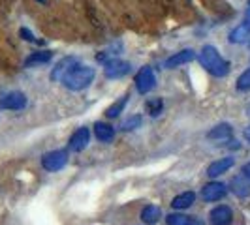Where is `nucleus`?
<instances>
[{"label": "nucleus", "mask_w": 250, "mask_h": 225, "mask_svg": "<svg viewBox=\"0 0 250 225\" xmlns=\"http://www.w3.org/2000/svg\"><path fill=\"white\" fill-rule=\"evenodd\" d=\"M75 62H77V60H75V58H72V56H66V58H62L61 62L55 66V70L51 72V79H53V81H62V77L66 75V72H68V70H70Z\"/></svg>", "instance_id": "2eb2a0df"}, {"label": "nucleus", "mask_w": 250, "mask_h": 225, "mask_svg": "<svg viewBox=\"0 0 250 225\" xmlns=\"http://www.w3.org/2000/svg\"><path fill=\"white\" fill-rule=\"evenodd\" d=\"M156 87V75L152 72V68L145 66L141 68L136 75V88L139 94H149L152 88Z\"/></svg>", "instance_id": "20e7f679"}, {"label": "nucleus", "mask_w": 250, "mask_h": 225, "mask_svg": "<svg viewBox=\"0 0 250 225\" xmlns=\"http://www.w3.org/2000/svg\"><path fill=\"white\" fill-rule=\"evenodd\" d=\"M200 62L201 66L214 77H226L229 74V64L226 62L224 58L220 56V53L216 51L213 45H205L200 53Z\"/></svg>", "instance_id": "f03ea898"}, {"label": "nucleus", "mask_w": 250, "mask_h": 225, "mask_svg": "<svg viewBox=\"0 0 250 225\" xmlns=\"http://www.w3.org/2000/svg\"><path fill=\"white\" fill-rule=\"evenodd\" d=\"M51 56L53 55L49 51H36L25 60V66L26 68H34V66H40V64H47L51 60Z\"/></svg>", "instance_id": "a211bd4d"}, {"label": "nucleus", "mask_w": 250, "mask_h": 225, "mask_svg": "<svg viewBox=\"0 0 250 225\" xmlns=\"http://www.w3.org/2000/svg\"><path fill=\"white\" fill-rule=\"evenodd\" d=\"M231 133H233V130H231V126L229 124H218L214 126L213 130L207 133V137L209 139H216V141H224V139H229L231 137Z\"/></svg>", "instance_id": "6ab92c4d"}, {"label": "nucleus", "mask_w": 250, "mask_h": 225, "mask_svg": "<svg viewBox=\"0 0 250 225\" xmlns=\"http://www.w3.org/2000/svg\"><path fill=\"white\" fill-rule=\"evenodd\" d=\"M229 186H231V191L237 197H241V199H245V197L250 195V182L247 180V176H235Z\"/></svg>", "instance_id": "4468645a"}, {"label": "nucleus", "mask_w": 250, "mask_h": 225, "mask_svg": "<svg viewBox=\"0 0 250 225\" xmlns=\"http://www.w3.org/2000/svg\"><path fill=\"white\" fill-rule=\"evenodd\" d=\"M194 203H196V193H194V191H183V193H179L177 197H173L171 206H173L175 210H185L188 206H192Z\"/></svg>", "instance_id": "ddd939ff"}, {"label": "nucleus", "mask_w": 250, "mask_h": 225, "mask_svg": "<svg viewBox=\"0 0 250 225\" xmlns=\"http://www.w3.org/2000/svg\"><path fill=\"white\" fill-rule=\"evenodd\" d=\"M187 225H205V224H203V220H200V218H188Z\"/></svg>", "instance_id": "a878e982"}, {"label": "nucleus", "mask_w": 250, "mask_h": 225, "mask_svg": "<svg viewBox=\"0 0 250 225\" xmlns=\"http://www.w3.org/2000/svg\"><path fill=\"white\" fill-rule=\"evenodd\" d=\"M237 88L239 90H250V70H247V72H243V74L239 75Z\"/></svg>", "instance_id": "b1692460"}, {"label": "nucleus", "mask_w": 250, "mask_h": 225, "mask_svg": "<svg viewBox=\"0 0 250 225\" xmlns=\"http://www.w3.org/2000/svg\"><path fill=\"white\" fill-rule=\"evenodd\" d=\"M160 218H162V210H160L156 205H147V206L141 210V220H143V224L154 225Z\"/></svg>", "instance_id": "dca6fc26"}, {"label": "nucleus", "mask_w": 250, "mask_h": 225, "mask_svg": "<svg viewBox=\"0 0 250 225\" xmlns=\"http://www.w3.org/2000/svg\"><path fill=\"white\" fill-rule=\"evenodd\" d=\"M94 133H96V139L100 143H111L113 137H115V130L109 124H104V122L94 124Z\"/></svg>", "instance_id": "f3484780"}, {"label": "nucleus", "mask_w": 250, "mask_h": 225, "mask_svg": "<svg viewBox=\"0 0 250 225\" xmlns=\"http://www.w3.org/2000/svg\"><path fill=\"white\" fill-rule=\"evenodd\" d=\"M19 34H21V38L26 39V41H34V39H36V38L32 36V32H30L28 28H21V30H19Z\"/></svg>", "instance_id": "393cba45"}, {"label": "nucleus", "mask_w": 250, "mask_h": 225, "mask_svg": "<svg viewBox=\"0 0 250 225\" xmlns=\"http://www.w3.org/2000/svg\"><path fill=\"white\" fill-rule=\"evenodd\" d=\"M249 4H250V0H249Z\"/></svg>", "instance_id": "c756f323"}, {"label": "nucleus", "mask_w": 250, "mask_h": 225, "mask_svg": "<svg viewBox=\"0 0 250 225\" xmlns=\"http://www.w3.org/2000/svg\"><path fill=\"white\" fill-rule=\"evenodd\" d=\"M250 38V23L249 21H243L239 26H235L231 32H229V43H245Z\"/></svg>", "instance_id": "f8f14e48"}, {"label": "nucleus", "mask_w": 250, "mask_h": 225, "mask_svg": "<svg viewBox=\"0 0 250 225\" xmlns=\"http://www.w3.org/2000/svg\"><path fill=\"white\" fill-rule=\"evenodd\" d=\"M188 216H183V214H169L166 218V224L167 225H187Z\"/></svg>", "instance_id": "5701e85b"}, {"label": "nucleus", "mask_w": 250, "mask_h": 225, "mask_svg": "<svg viewBox=\"0 0 250 225\" xmlns=\"http://www.w3.org/2000/svg\"><path fill=\"white\" fill-rule=\"evenodd\" d=\"M194 58H196V53L192 49H185V51H181V53H175L173 56H169V58L164 62V66H166L167 70H173V68H179V66H183V64L192 62Z\"/></svg>", "instance_id": "9d476101"}, {"label": "nucleus", "mask_w": 250, "mask_h": 225, "mask_svg": "<svg viewBox=\"0 0 250 225\" xmlns=\"http://www.w3.org/2000/svg\"><path fill=\"white\" fill-rule=\"evenodd\" d=\"M38 2H42V4H45V2H47V0H38Z\"/></svg>", "instance_id": "c85d7f7f"}, {"label": "nucleus", "mask_w": 250, "mask_h": 225, "mask_svg": "<svg viewBox=\"0 0 250 225\" xmlns=\"http://www.w3.org/2000/svg\"><path fill=\"white\" fill-rule=\"evenodd\" d=\"M94 68H90V66H83V64H77L75 62L66 75L62 77V85L68 90H83V88H87L92 81H94Z\"/></svg>", "instance_id": "f257e3e1"}, {"label": "nucleus", "mask_w": 250, "mask_h": 225, "mask_svg": "<svg viewBox=\"0 0 250 225\" xmlns=\"http://www.w3.org/2000/svg\"><path fill=\"white\" fill-rule=\"evenodd\" d=\"M245 139H247V141L250 143V126L247 128V130H245Z\"/></svg>", "instance_id": "cd10ccee"}, {"label": "nucleus", "mask_w": 250, "mask_h": 225, "mask_svg": "<svg viewBox=\"0 0 250 225\" xmlns=\"http://www.w3.org/2000/svg\"><path fill=\"white\" fill-rule=\"evenodd\" d=\"M68 162V152L66 150H53V152H47L43 154L42 158V167L45 171H51V173H57L61 171L64 165Z\"/></svg>", "instance_id": "7ed1b4c3"}, {"label": "nucleus", "mask_w": 250, "mask_h": 225, "mask_svg": "<svg viewBox=\"0 0 250 225\" xmlns=\"http://www.w3.org/2000/svg\"><path fill=\"white\" fill-rule=\"evenodd\" d=\"M141 122H143V118H141L139 114H134V116L126 118L125 122L121 124V128H123L125 131H132V130H136V128H139V126H141Z\"/></svg>", "instance_id": "412c9836"}, {"label": "nucleus", "mask_w": 250, "mask_h": 225, "mask_svg": "<svg viewBox=\"0 0 250 225\" xmlns=\"http://www.w3.org/2000/svg\"><path fill=\"white\" fill-rule=\"evenodd\" d=\"M160 111H162V100H160V98L147 101V112H149L150 116H156V114H160Z\"/></svg>", "instance_id": "4be33fe9"}, {"label": "nucleus", "mask_w": 250, "mask_h": 225, "mask_svg": "<svg viewBox=\"0 0 250 225\" xmlns=\"http://www.w3.org/2000/svg\"><path fill=\"white\" fill-rule=\"evenodd\" d=\"M209 218H211V224L213 225H229L233 222V212H231L229 206L220 205V206H216V208L211 210Z\"/></svg>", "instance_id": "1a4fd4ad"}, {"label": "nucleus", "mask_w": 250, "mask_h": 225, "mask_svg": "<svg viewBox=\"0 0 250 225\" xmlns=\"http://www.w3.org/2000/svg\"><path fill=\"white\" fill-rule=\"evenodd\" d=\"M243 173H245V176H247V178H250V163H247V165L243 167Z\"/></svg>", "instance_id": "bb28decb"}, {"label": "nucleus", "mask_w": 250, "mask_h": 225, "mask_svg": "<svg viewBox=\"0 0 250 225\" xmlns=\"http://www.w3.org/2000/svg\"><path fill=\"white\" fill-rule=\"evenodd\" d=\"M88 139H90V131H88V128H77L74 133H72V137H70V150H74V152H81V150L87 149L88 145Z\"/></svg>", "instance_id": "6e6552de"}, {"label": "nucleus", "mask_w": 250, "mask_h": 225, "mask_svg": "<svg viewBox=\"0 0 250 225\" xmlns=\"http://www.w3.org/2000/svg\"><path fill=\"white\" fill-rule=\"evenodd\" d=\"M130 70H132V66L125 60H109V62H105L104 74L107 79H121L130 74Z\"/></svg>", "instance_id": "423d86ee"}, {"label": "nucleus", "mask_w": 250, "mask_h": 225, "mask_svg": "<svg viewBox=\"0 0 250 225\" xmlns=\"http://www.w3.org/2000/svg\"><path fill=\"white\" fill-rule=\"evenodd\" d=\"M226 191H228V188L222 184V182H209V184H205L203 189H201V197L205 201H220L222 197L226 195Z\"/></svg>", "instance_id": "0eeeda50"}, {"label": "nucleus", "mask_w": 250, "mask_h": 225, "mask_svg": "<svg viewBox=\"0 0 250 225\" xmlns=\"http://www.w3.org/2000/svg\"><path fill=\"white\" fill-rule=\"evenodd\" d=\"M233 165H235V160H233V158H220V160H216V162H213L207 167V176L216 178V176L224 175L226 171H229Z\"/></svg>", "instance_id": "9b49d317"}, {"label": "nucleus", "mask_w": 250, "mask_h": 225, "mask_svg": "<svg viewBox=\"0 0 250 225\" xmlns=\"http://www.w3.org/2000/svg\"><path fill=\"white\" fill-rule=\"evenodd\" d=\"M126 100H128V96H123L117 103H113L111 107L105 111V116H107V118H115V116H119V114L123 112V109L126 107Z\"/></svg>", "instance_id": "aec40b11"}, {"label": "nucleus", "mask_w": 250, "mask_h": 225, "mask_svg": "<svg viewBox=\"0 0 250 225\" xmlns=\"http://www.w3.org/2000/svg\"><path fill=\"white\" fill-rule=\"evenodd\" d=\"M0 107L8 111H21L26 107V96L23 92H10L0 98Z\"/></svg>", "instance_id": "39448f33"}]
</instances>
